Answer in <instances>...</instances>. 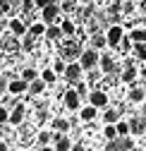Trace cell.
Returning <instances> with one entry per match:
<instances>
[{
	"mask_svg": "<svg viewBox=\"0 0 146 151\" xmlns=\"http://www.w3.org/2000/svg\"><path fill=\"white\" fill-rule=\"evenodd\" d=\"M46 91H48L46 79H34V82H31V86H29V93H31V96H43Z\"/></svg>",
	"mask_w": 146,
	"mask_h": 151,
	"instance_id": "ba28073f",
	"label": "cell"
},
{
	"mask_svg": "<svg viewBox=\"0 0 146 151\" xmlns=\"http://www.w3.org/2000/svg\"><path fill=\"white\" fill-rule=\"evenodd\" d=\"M50 137H53L50 129H41L39 134H36V142H34V144H36V146H46V144L50 142Z\"/></svg>",
	"mask_w": 146,
	"mask_h": 151,
	"instance_id": "d6986e66",
	"label": "cell"
},
{
	"mask_svg": "<svg viewBox=\"0 0 146 151\" xmlns=\"http://www.w3.org/2000/svg\"><path fill=\"white\" fill-rule=\"evenodd\" d=\"M139 3H141V5H144V3H146V0H139Z\"/></svg>",
	"mask_w": 146,
	"mask_h": 151,
	"instance_id": "8d00e7d4",
	"label": "cell"
},
{
	"mask_svg": "<svg viewBox=\"0 0 146 151\" xmlns=\"http://www.w3.org/2000/svg\"><path fill=\"white\" fill-rule=\"evenodd\" d=\"M117 132H120V137H127L132 132V127H130V122H125V120H120L117 122Z\"/></svg>",
	"mask_w": 146,
	"mask_h": 151,
	"instance_id": "4316f807",
	"label": "cell"
},
{
	"mask_svg": "<svg viewBox=\"0 0 146 151\" xmlns=\"http://www.w3.org/2000/svg\"><path fill=\"white\" fill-rule=\"evenodd\" d=\"M98 60H101V55H98L96 48H89V50L82 53V65H84V70H94V67L98 65Z\"/></svg>",
	"mask_w": 146,
	"mask_h": 151,
	"instance_id": "6da1fadb",
	"label": "cell"
},
{
	"mask_svg": "<svg viewBox=\"0 0 146 151\" xmlns=\"http://www.w3.org/2000/svg\"><path fill=\"white\" fill-rule=\"evenodd\" d=\"M132 41L137 43V41H146V29H132Z\"/></svg>",
	"mask_w": 146,
	"mask_h": 151,
	"instance_id": "484cf974",
	"label": "cell"
},
{
	"mask_svg": "<svg viewBox=\"0 0 146 151\" xmlns=\"http://www.w3.org/2000/svg\"><path fill=\"white\" fill-rule=\"evenodd\" d=\"M144 115H146V106H144Z\"/></svg>",
	"mask_w": 146,
	"mask_h": 151,
	"instance_id": "74e56055",
	"label": "cell"
},
{
	"mask_svg": "<svg viewBox=\"0 0 146 151\" xmlns=\"http://www.w3.org/2000/svg\"><path fill=\"white\" fill-rule=\"evenodd\" d=\"M130 127H132V134H141L146 129V120L144 118H132L130 120Z\"/></svg>",
	"mask_w": 146,
	"mask_h": 151,
	"instance_id": "9a60e30c",
	"label": "cell"
},
{
	"mask_svg": "<svg viewBox=\"0 0 146 151\" xmlns=\"http://www.w3.org/2000/svg\"><path fill=\"white\" fill-rule=\"evenodd\" d=\"M79 3H82V5H91V3H94V0H79Z\"/></svg>",
	"mask_w": 146,
	"mask_h": 151,
	"instance_id": "836d02e7",
	"label": "cell"
},
{
	"mask_svg": "<svg viewBox=\"0 0 146 151\" xmlns=\"http://www.w3.org/2000/svg\"><path fill=\"white\" fill-rule=\"evenodd\" d=\"M5 122H10V108L7 106L0 108V125H5Z\"/></svg>",
	"mask_w": 146,
	"mask_h": 151,
	"instance_id": "f1b7e54d",
	"label": "cell"
},
{
	"mask_svg": "<svg viewBox=\"0 0 146 151\" xmlns=\"http://www.w3.org/2000/svg\"><path fill=\"white\" fill-rule=\"evenodd\" d=\"M79 99H82V93L77 89H65V93H62V101H65L67 110H77L79 108Z\"/></svg>",
	"mask_w": 146,
	"mask_h": 151,
	"instance_id": "7a4b0ae2",
	"label": "cell"
},
{
	"mask_svg": "<svg viewBox=\"0 0 146 151\" xmlns=\"http://www.w3.org/2000/svg\"><path fill=\"white\" fill-rule=\"evenodd\" d=\"M141 77H144V82H146V67H144V70H141Z\"/></svg>",
	"mask_w": 146,
	"mask_h": 151,
	"instance_id": "e575fe53",
	"label": "cell"
},
{
	"mask_svg": "<svg viewBox=\"0 0 146 151\" xmlns=\"http://www.w3.org/2000/svg\"><path fill=\"white\" fill-rule=\"evenodd\" d=\"M36 74H39V72H36L34 67H24V70H22V79H26V82H34V79H36Z\"/></svg>",
	"mask_w": 146,
	"mask_h": 151,
	"instance_id": "d4e9b609",
	"label": "cell"
},
{
	"mask_svg": "<svg viewBox=\"0 0 146 151\" xmlns=\"http://www.w3.org/2000/svg\"><path fill=\"white\" fill-rule=\"evenodd\" d=\"M10 86V82L5 79V77H0V96H3V93H5V89Z\"/></svg>",
	"mask_w": 146,
	"mask_h": 151,
	"instance_id": "1f68e13d",
	"label": "cell"
},
{
	"mask_svg": "<svg viewBox=\"0 0 146 151\" xmlns=\"http://www.w3.org/2000/svg\"><path fill=\"white\" fill-rule=\"evenodd\" d=\"M130 101H132V103H144V101H146V91H144L141 84H139V86H132V91H130Z\"/></svg>",
	"mask_w": 146,
	"mask_h": 151,
	"instance_id": "8fae6325",
	"label": "cell"
},
{
	"mask_svg": "<svg viewBox=\"0 0 146 151\" xmlns=\"http://www.w3.org/2000/svg\"><path fill=\"white\" fill-rule=\"evenodd\" d=\"M60 27H62V34H65V36H74V24H72V22H67V19H65Z\"/></svg>",
	"mask_w": 146,
	"mask_h": 151,
	"instance_id": "83f0119b",
	"label": "cell"
},
{
	"mask_svg": "<svg viewBox=\"0 0 146 151\" xmlns=\"http://www.w3.org/2000/svg\"><path fill=\"white\" fill-rule=\"evenodd\" d=\"M120 46H122V50H125V53H130V50H132V36L122 39V41H120Z\"/></svg>",
	"mask_w": 146,
	"mask_h": 151,
	"instance_id": "4dcf8cb0",
	"label": "cell"
},
{
	"mask_svg": "<svg viewBox=\"0 0 146 151\" xmlns=\"http://www.w3.org/2000/svg\"><path fill=\"white\" fill-rule=\"evenodd\" d=\"M134 79H137V70H134V67H127V70L122 72V77H120L122 84H132Z\"/></svg>",
	"mask_w": 146,
	"mask_h": 151,
	"instance_id": "ffe728a7",
	"label": "cell"
},
{
	"mask_svg": "<svg viewBox=\"0 0 146 151\" xmlns=\"http://www.w3.org/2000/svg\"><path fill=\"white\" fill-rule=\"evenodd\" d=\"M60 36H65V34H62V27H50V29H46V39H48V41H58Z\"/></svg>",
	"mask_w": 146,
	"mask_h": 151,
	"instance_id": "7402d4cb",
	"label": "cell"
},
{
	"mask_svg": "<svg viewBox=\"0 0 146 151\" xmlns=\"http://www.w3.org/2000/svg\"><path fill=\"white\" fill-rule=\"evenodd\" d=\"M53 3H55V0H36V5H39V7H46V5H53Z\"/></svg>",
	"mask_w": 146,
	"mask_h": 151,
	"instance_id": "d6a6232c",
	"label": "cell"
},
{
	"mask_svg": "<svg viewBox=\"0 0 146 151\" xmlns=\"http://www.w3.org/2000/svg\"><path fill=\"white\" fill-rule=\"evenodd\" d=\"M24 110H26L24 106H17V108L10 113V122H12V125H19V122L24 120Z\"/></svg>",
	"mask_w": 146,
	"mask_h": 151,
	"instance_id": "2e32d148",
	"label": "cell"
},
{
	"mask_svg": "<svg viewBox=\"0 0 146 151\" xmlns=\"http://www.w3.org/2000/svg\"><path fill=\"white\" fill-rule=\"evenodd\" d=\"M41 79H46L48 84H55L58 72H55V70H50V67H46V70H43V74H41Z\"/></svg>",
	"mask_w": 146,
	"mask_h": 151,
	"instance_id": "cb8c5ba5",
	"label": "cell"
},
{
	"mask_svg": "<svg viewBox=\"0 0 146 151\" xmlns=\"http://www.w3.org/2000/svg\"><path fill=\"white\" fill-rule=\"evenodd\" d=\"M132 55H134V58L137 60H146V41H137V46L132 48Z\"/></svg>",
	"mask_w": 146,
	"mask_h": 151,
	"instance_id": "ac0fdd59",
	"label": "cell"
},
{
	"mask_svg": "<svg viewBox=\"0 0 146 151\" xmlns=\"http://www.w3.org/2000/svg\"><path fill=\"white\" fill-rule=\"evenodd\" d=\"M10 31H12L14 36H24L29 29H26V24H24L22 19H12V22H10Z\"/></svg>",
	"mask_w": 146,
	"mask_h": 151,
	"instance_id": "4fadbf2b",
	"label": "cell"
},
{
	"mask_svg": "<svg viewBox=\"0 0 146 151\" xmlns=\"http://www.w3.org/2000/svg\"><path fill=\"white\" fill-rule=\"evenodd\" d=\"M103 120H105V122H115V120H120V110H117V108H105Z\"/></svg>",
	"mask_w": 146,
	"mask_h": 151,
	"instance_id": "603a6c76",
	"label": "cell"
},
{
	"mask_svg": "<svg viewBox=\"0 0 146 151\" xmlns=\"http://www.w3.org/2000/svg\"><path fill=\"white\" fill-rule=\"evenodd\" d=\"M91 41H94V46H96V48H103V46L108 43V36H94Z\"/></svg>",
	"mask_w": 146,
	"mask_h": 151,
	"instance_id": "f546056e",
	"label": "cell"
},
{
	"mask_svg": "<svg viewBox=\"0 0 146 151\" xmlns=\"http://www.w3.org/2000/svg\"><path fill=\"white\" fill-rule=\"evenodd\" d=\"M113 3H127V0H113Z\"/></svg>",
	"mask_w": 146,
	"mask_h": 151,
	"instance_id": "d590c367",
	"label": "cell"
},
{
	"mask_svg": "<svg viewBox=\"0 0 146 151\" xmlns=\"http://www.w3.org/2000/svg\"><path fill=\"white\" fill-rule=\"evenodd\" d=\"M82 77H84V65H82V63H69L67 70H65V79H69V82H79Z\"/></svg>",
	"mask_w": 146,
	"mask_h": 151,
	"instance_id": "3957f363",
	"label": "cell"
},
{
	"mask_svg": "<svg viewBox=\"0 0 146 151\" xmlns=\"http://www.w3.org/2000/svg\"><path fill=\"white\" fill-rule=\"evenodd\" d=\"M41 19H43L46 24L58 22V7H55V5H46V7H43V14H41Z\"/></svg>",
	"mask_w": 146,
	"mask_h": 151,
	"instance_id": "52a82bcc",
	"label": "cell"
},
{
	"mask_svg": "<svg viewBox=\"0 0 146 151\" xmlns=\"http://www.w3.org/2000/svg\"><path fill=\"white\" fill-rule=\"evenodd\" d=\"M7 91L12 93V96H22V93L29 91V82H26V79H14V82H10Z\"/></svg>",
	"mask_w": 146,
	"mask_h": 151,
	"instance_id": "5b68a950",
	"label": "cell"
},
{
	"mask_svg": "<svg viewBox=\"0 0 146 151\" xmlns=\"http://www.w3.org/2000/svg\"><path fill=\"white\" fill-rule=\"evenodd\" d=\"M43 24H46L43 19H41V22H36V24H31V27H29V34H31V36H36V39L46 36V27H43Z\"/></svg>",
	"mask_w": 146,
	"mask_h": 151,
	"instance_id": "e0dca14e",
	"label": "cell"
},
{
	"mask_svg": "<svg viewBox=\"0 0 146 151\" xmlns=\"http://www.w3.org/2000/svg\"><path fill=\"white\" fill-rule=\"evenodd\" d=\"M101 70H103L105 74H110V72H120V70H115L113 55H108V53H103V55H101Z\"/></svg>",
	"mask_w": 146,
	"mask_h": 151,
	"instance_id": "30bf717a",
	"label": "cell"
},
{
	"mask_svg": "<svg viewBox=\"0 0 146 151\" xmlns=\"http://www.w3.org/2000/svg\"><path fill=\"white\" fill-rule=\"evenodd\" d=\"M53 146H55V149H69L72 142L65 137V132H62V134H60V132H55V134H53Z\"/></svg>",
	"mask_w": 146,
	"mask_h": 151,
	"instance_id": "7c38bea8",
	"label": "cell"
},
{
	"mask_svg": "<svg viewBox=\"0 0 146 151\" xmlns=\"http://www.w3.org/2000/svg\"><path fill=\"white\" fill-rule=\"evenodd\" d=\"M79 118H82L84 122L96 120V118H98V106H86L84 110H79Z\"/></svg>",
	"mask_w": 146,
	"mask_h": 151,
	"instance_id": "9c48e42d",
	"label": "cell"
},
{
	"mask_svg": "<svg viewBox=\"0 0 146 151\" xmlns=\"http://www.w3.org/2000/svg\"><path fill=\"white\" fill-rule=\"evenodd\" d=\"M50 127L55 129V132H67V129H69V122H67V120H62V118H53Z\"/></svg>",
	"mask_w": 146,
	"mask_h": 151,
	"instance_id": "44dd1931",
	"label": "cell"
},
{
	"mask_svg": "<svg viewBox=\"0 0 146 151\" xmlns=\"http://www.w3.org/2000/svg\"><path fill=\"white\" fill-rule=\"evenodd\" d=\"M122 39H125V29L120 24H113L110 29H108V43H110V46H120Z\"/></svg>",
	"mask_w": 146,
	"mask_h": 151,
	"instance_id": "277c9868",
	"label": "cell"
},
{
	"mask_svg": "<svg viewBox=\"0 0 146 151\" xmlns=\"http://www.w3.org/2000/svg\"><path fill=\"white\" fill-rule=\"evenodd\" d=\"M89 96H91V103H94V106H105L108 101H110V96H108L105 91H101V89H94Z\"/></svg>",
	"mask_w": 146,
	"mask_h": 151,
	"instance_id": "8992f818",
	"label": "cell"
},
{
	"mask_svg": "<svg viewBox=\"0 0 146 151\" xmlns=\"http://www.w3.org/2000/svg\"><path fill=\"white\" fill-rule=\"evenodd\" d=\"M103 137H105V142H115V139L120 137L117 125H105V127H103Z\"/></svg>",
	"mask_w": 146,
	"mask_h": 151,
	"instance_id": "5bb4252c",
	"label": "cell"
}]
</instances>
